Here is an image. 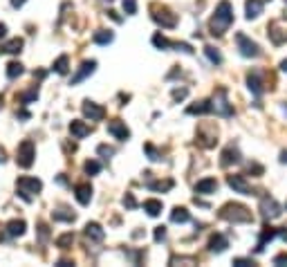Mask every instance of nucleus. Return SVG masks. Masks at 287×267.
I'll use <instances>...</instances> for the list:
<instances>
[{
	"instance_id": "nucleus-13",
	"label": "nucleus",
	"mask_w": 287,
	"mask_h": 267,
	"mask_svg": "<svg viewBox=\"0 0 287 267\" xmlns=\"http://www.w3.org/2000/svg\"><path fill=\"white\" fill-rule=\"evenodd\" d=\"M83 115L90 119V121H101V119L106 117V110H103L99 103L88 99V101H83Z\"/></svg>"
},
{
	"instance_id": "nucleus-48",
	"label": "nucleus",
	"mask_w": 287,
	"mask_h": 267,
	"mask_svg": "<svg viewBox=\"0 0 287 267\" xmlns=\"http://www.w3.org/2000/svg\"><path fill=\"white\" fill-rule=\"evenodd\" d=\"M25 2H27V0H11V7H16V9H18V7H23Z\"/></svg>"
},
{
	"instance_id": "nucleus-26",
	"label": "nucleus",
	"mask_w": 287,
	"mask_h": 267,
	"mask_svg": "<svg viewBox=\"0 0 287 267\" xmlns=\"http://www.w3.org/2000/svg\"><path fill=\"white\" fill-rule=\"evenodd\" d=\"M23 49V38H11V41H7L5 45H2V52L5 54H18Z\"/></svg>"
},
{
	"instance_id": "nucleus-6",
	"label": "nucleus",
	"mask_w": 287,
	"mask_h": 267,
	"mask_svg": "<svg viewBox=\"0 0 287 267\" xmlns=\"http://www.w3.org/2000/svg\"><path fill=\"white\" fill-rule=\"evenodd\" d=\"M215 142H218V128L211 123H202L197 128V144L202 148H211V146H215Z\"/></svg>"
},
{
	"instance_id": "nucleus-12",
	"label": "nucleus",
	"mask_w": 287,
	"mask_h": 267,
	"mask_svg": "<svg viewBox=\"0 0 287 267\" xmlns=\"http://www.w3.org/2000/svg\"><path fill=\"white\" fill-rule=\"evenodd\" d=\"M108 133H110L115 139H119V142H126V139L130 137V130H128V126L121 121V119H112V121L108 123Z\"/></svg>"
},
{
	"instance_id": "nucleus-31",
	"label": "nucleus",
	"mask_w": 287,
	"mask_h": 267,
	"mask_svg": "<svg viewBox=\"0 0 287 267\" xmlns=\"http://www.w3.org/2000/svg\"><path fill=\"white\" fill-rule=\"evenodd\" d=\"M204 54L209 56V61H211V63H215V65L222 63V54L213 48V45H207V48H204Z\"/></svg>"
},
{
	"instance_id": "nucleus-7",
	"label": "nucleus",
	"mask_w": 287,
	"mask_h": 267,
	"mask_svg": "<svg viewBox=\"0 0 287 267\" xmlns=\"http://www.w3.org/2000/svg\"><path fill=\"white\" fill-rule=\"evenodd\" d=\"M236 43H238V49H240V54H242L245 59H256V56L261 54L258 43H254L247 34H236Z\"/></svg>"
},
{
	"instance_id": "nucleus-9",
	"label": "nucleus",
	"mask_w": 287,
	"mask_h": 267,
	"mask_svg": "<svg viewBox=\"0 0 287 267\" xmlns=\"http://www.w3.org/2000/svg\"><path fill=\"white\" fill-rule=\"evenodd\" d=\"M261 211H263V218L265 220H276L278 216L283 214L281 204H278L274 198H269V195H265V198L261 200Z\"/></svg>"
},
{
	"instance_id": "nucleus-27",
	"label": "nucleus",
	"mask_w": 287,
	"mask_h": 267,
	"mask_svg": "<svg viewBox=\"0 0 287 267\" xmlns=\"http://www.w3.org/2000/svg\"><path fill=\"white\" fill-rule=\"evenodd\" d=\"M170 220L182 224V222H189V220H191V216H189V211H186L184 207H175L173 211H170Z\"/></svg>"
},
{
	"instance_id": "nucleus-5",
	"label": "nucleus",
	"mask_w": 287,
	"mask_h": 267,
	"mask_svg": "<svg viewBox=\"0 0 287 267\" xmlns=\"http://www.w3.org/2000/svg\"><path fill=\"white\" fill-rule=\"evenodd\" d=\"M16 162L21 169H29V166L36 162V146H34L32 139L21 142V146H18V150H16Z\"/></svg>"
},
{
	"instance_id": "nucleus-23",
	"label": "nucleus",
	"mask_w": 287,
	"mask_h": 267,
	"mask_svg": "<svg viewBox=\"0 0 287 267\" xmlns=\"http://www.w3.org/2000/svg\"><path fill=\"white\" fill-rule=\"evenodd\" d=\"M25 229H27L25 220H9V222H7V234L14 236V238H16V236H23Z\"/></svg>"
},
{
	"instance_id": "nucleus-19",
	"label": "nucleus",
	"mask_w": 287,
	"mask_h": 267,
	"mask_svg": "<svg viewBox=\"0 0 287 267\" xmlns=\"http://www.w3.org/2000/svg\"><path fill=\"white\" fill-rule=\"evenodd\" d=\"M227 247H229V241L222 234L211 236V241H209V251H213V254H222Z\"/></svg>"
},
{
	"instance_id": "nucleus-52",
	"label": "nucleus",
	"mask_w": 287,
	"mask_h": 267,
	"mask_svg": "<svg viewBox=\"0 0 287 267\" xmlns=\"http://www.w3.org/2000/svg\"><path fill=\"white\" fill-rule=\"evenodd\" d=\"M281 70H283V72H287V59L281 63Z\"/></svg>"
},
{
	"instance_id": "nucleus-36",
	"label": "nucleus",
	"mask_w": 287,
	"mask_h": 267,
	"mask_svg": "<svg viewBox=\"0 0 287 267\" xmlns=\"http://www.w3.org/2000/svg\"><path fill=\"white\" fill-rule=\"evenodd\" d=\"M148 187L155 189V191H168V189H173V180H166V182H150Z\"/></svg>"
},
{
	"instance_id": "nucleus-15",
	"label": "nucleus",
	"mask_w": 287,
	"mask_h": 267,
	"mask_svg": "<svg viewBox=\"0 0 287 267\" xmlns=\"http://www.w3.org/2000/svg\"><path fill=\"white\" fill-rule=\"evenodd\" d=\"M215 191H218V180L215 177H204L195 184V193H200V195H211Z\"/></svg>"
},
{
	"instance_id": "nucleus-17",
	"label": "nucleus",
	"mask_w": 287,
	"mask_h": 267,
	"mask_svg": "<svg viewBox=\"0 0 287 267\" xmlns=\"http://www.w3.org/2000/svg\"><path fill=\"white\" fill-rule=\"evenodd\" d=\"M74 198H76V202L79 204H90V200H92V187L90 184H76L74 187Z\"/></svg>"
},
{
	"instance_id": "nucleus-34",
	"label": "nucleus",
	"mask_w": 287,
	"mask_h": 267,
	"mask_svg": "<svg viewBox=\"0 0 287 267\" xmlns=\"http://www.w3.org/2000/svg\"><path fill=\"white\" fill-rule=\"evenodd\" d=\"M83 171L88 173V175H96V173L101 171V164H99V162H95V160H88L83 164Z\"/></svg>"
},
{
	"instance_id": "nucleus-40",
	"label": "nucleus",
	"mask_w": 287,
	"mask_h": 267,
	"mask_svg": "<svg viewBox=\"0 0 287 267\" xmlns=\"http://www.w3.org/2000/svg\"><path fill=\"white\" fill-rule=\"evenodd\" d=\"M123 207H128V209L137 207V202H135V198H133V193H126V195H123Z\"/></svg>"
},
{
	"instance_id": "nucleus-47",
	"label": "nucleus",
	"mask_w": 287,
	"mask_h": 267,
	"mask_svg": "<svg viewBox=\"0 0 287 267\" xmlns=\"http://www.w3.org/2000/svg\"><path fill=\"white\" fill-rule=\"evenodd\" d=\"M108 16H110V18H112V21H115V23H121V18L117 16V11H108Z\"/></svg>"
},
{
	"instance_id": "nucleus-32",
	"label": "nucleus",
	"mask_w": 287,
	"mask_h": 267,
	"mask_svg": "<svg viewBox=\"0 0 287 267\" xmlns=\"http://www.w3.org/2000/svg\"><path fill=\"white\" fill-rule=\"evenodd\" d=\"M21 74H23V65L18 63V61H11V63L7 65V76H9V79H18Z\"/></svg>"
},
{
	"instance_id": "nucleus-29",
	"label": "nucleus",
	"mask_w": 287,
	"mask_h": 267,
	"mask_svg": "<svg viewBox=\"0 0 287 267\" xmlns=\"http://www.w3.org/2000/svg\"><path fill=\"white\" fill-rule=\"evenodd\" d=\"M68 65H70V59L63 54V56H59V59L54 61L52 68H54V72H56V74H68Z\"/></svg>"
},
{
	"instance_id": "nucleus-53",
	"label": "nucleus",
	"mask_w": 287,
	"mask_h": 267,
	"mask_svg": "<svg viewBox=\"0 0 287 267\" xmlns=\"http://www.w3.org/2000/svg\"><path fill=\"white\" fill-rule=\"evenodd\" d=\"M285 2H287V0H285Z\"/></svg>"
},
{
	"instance_id": "nucleus-50",
	"label": "nucleus",
	"mask_w": 287,
	"mask_h": 267,
	"mask_svg": "<svg viewBox=\"0 0 287 267\" xmlns=\"http://www.w3.org/2000/svg\"><path fill=\"white\" fill-rule=\"evenodd\" d=\"M5 34H7V25H5V23H0V38L5 36Z\"/></svg>"
},
{
	"instance_id": "nucleus-37",
	"label": "nucleus",
	"mask_w": 287,
	"mask_h": 267,
	"mask_svg": "<svg viewBox=\"0 0 287 267\" xmlns=\"http://www.w3.org/2000/svg\"><path fill=\"white\" fill-rule=\"evenodd\" d=\"M123 11L128 16H135L137 14V0H123Z\"/></svg>"
},
{
	"instance_id": "nucleus-35",
	"label": "nucleus",
	"mask_w": 287,
	"mask_h": 267,
	"mask_svg": "<svg viewBox=\"0 0 287 267\" xmlns=\"http://www.w3.org/2000/svg\"><path fill=\"white\" fill-rule=\"evenodd\" d=\"M72 243H74V236H72V234H63V236H59V238H56V247H61V249H68Z\"/></svg>"
},
{
	"instance_id": "nucleus-22",
	"label": "nucleus",
	"mask_w": 287,
	"mask_h": 267,
	"mask_svg": "<svg viewBox=\"0 0 287 267\" xmlns=\"http://www.w3.org/2000/svg\"><path fill=\"white\" fill-rule=\"evenodd\" d=\"M278 236V231L276 229H271V227H267V229H263V234H261V238H258V245H256V251H263L265 249V245L269 241H274Z\"/></svg>"
},
{
	"instance_id": "nucleus-25",
	"label": "nucleus",
	"mask_w": 287,
	"mask_h": 267,
	"mask_svg": "<svg viewBox=\"0 0 287 267\" xmlns=\"http://www.w3.org/2000/svg\"><path fill=\"white\" fill-rule=\"evenodd\" d=\"M92 38H95L96 45H108V43H112V41H115V34H112L110 29H96Z\"/></svg>"
},
{
	"instance_id": "nucleus-16",
	"label": "nucleus",
	"mask_w": 287,
	"mask_h": 267,
	"mask_svg": "<svg viewBox=\"0 0 287 267\" xmlns=\"http://www.w3.org/2000/svg\"><path fill=\"white\" fill-rule=\"evenodd\" d=\"M90 133H92V128L85 121H81V119H74V121L70 123V135H72L74 139H83Z\"/></svg>"
},
{
	"instance_id": "nucleus-44",
	"label": "nucleus",
	"mask_w": 287,
	"mask_h": 267,
	"mask_svg": "<svg viewBox=\"0 0 287 267\" xmlns=\"http://www.w3.org/2000/svg\"><path fill=\"white\" fill-rule=\"evenodd\" d=\"M234 265L236 267H249V265H254V261H249V258H236Z\"/></svg>"
},
{
	"instance_id": "nucleus-33",
	"label": "nucleus",
	"mask_w": 287,
	"mask_h": 267,
	"mask_svg": "<svg viewBox=\"0 0 287 267\" xmlns=\"http://www.w3.org/2000/svg\"><path fill=\"white\" fill-rule=\"evenodd\" d=\"M153 45H155V48H157V49L173 48V43H170V41H168V38H166V36H162V34H155V36H153Z\"/></svg>"
},
{
	"instance_id": "nucleus-38",
	"label": "nucleus",
	"mask_w": 287,
	"mask_h": 267,
	"mask_svg": "<svg viewBox=\"0 0 287 267\" xmlns=\"http://www.w3.org/2000/svg\"><path fill=\"white\" fill-rule=\"evenodd\" d=\"M96 153H99V155H103V157H110V155H115V148H110V146L101 144L99 148H96Z\"/></svg>"
},
{
	"instance_id": "nucleus-39",
	"label": "nucleus",
	"mask_w": 287,
	"mask_h": 267,
	"mask_svg": "<svg viewBox=\"0 0 287 267\" xmlns=\"http://www.w3.org/2000/svg\"><path fill=\"white\" fill-rule=\"evenodd\" d=\"M186 95H189V90H186V88H177V90H173V99H175V101L186 99Z\"/></svg>"
},
{
	"instance_id": "nucleus-49",
	"label": "nucleus",
	"mask_w": 287,
	"mask_h": 267,
	"mask_svg": "<svg viewBox=\"0 0 287 267\" xmlns=\"http://www.w3.org/2000/svg\"><path fill=\"white\" fill-rule=\"evenodd\" d=\"M7 160V153H5V148H2V146H0V164H2V162Z\"/></svg>"
},
{
	"instance_id": "nucleus-8",
	"label": "nucleus",
	"mask_w": 287,
	"mask_h": 267,
	"mask_svg": "<svg viewBox=\"0 0 287 267\" xmlns=\"http://www.w3.org/2000/svg\"><path fill=\"white\" fill-rule=\"evenodd\" d=\"M150 9H153V21L157 23V25L168 27V29L177 25V16H175V14H170L168 9H164V7L160 9V7H155V5L150 7Z\"/></svg>"
},
{
	"instance_id": "nucleus-30",
	"label": "nucleus",
	"mask_w": 287,
	"mask_h": 267,
	"mask_svg": "<svg viewBox=\"0 0 287 267\" xmlns=\"http://www.w3.org/2000/svg\"><path fill=\"white\" fill-rule=\"evenodd\" d=\"M52 216H54V220H59V222H72V220L76 218L72 211H68V209H56Z\"/></svg>"
},
{
	"instance_id": "nucleus-41",
	"label": "nucleus",
	"mask_w": 287,
	"mask_h": 267,
	"mask_svg": "<svg viewBox=\"0 0 287 267\" xmlns=\"http://www.w3.org/2000/svg\"><path fill=\"white\" fill-rule=\"evenodd\" d=\"M166 238V227H155V243H162Z\"/></svg>"
},
{
	"instance_id": "nucleus-46",
	"label": "nucleus",
	"mask_w": 287,
	"mask_h": 267,
	"mask_svg": "<svg viewBox=\"0 0 287 267\" xmlns=\"http://www.w3.org/2000/svg\"><path fill=\"white\" fill-rule=\"evenodd\" d=\"M170 263H195V258H173Z\"/></svg>"
},
{
	"instance_id": "nucleus-24",
	"label": "nucleus",
	"mask_w": 287,
	"mask_h": 267,
	"mask_svg": "<svg viewBox=\"0 0 287 267\" xmlns=\"http://www.w3.org/2000/svg\"><path fill=\"white\" fill-rule=\"evenodd\" d=\"M162 209H164L162 200H146V202H144V211L148 216H153V218H157V216L162 214Z\"/></svg>"
},
{
	"instance_id": "nucleus-45",
	"label": "nucleus",
	"mask_w": 287,
	"mask_h": 267,
	"mask_svg": "<svg viewBox=\"0 0 287 267\" xmlns=\"http://www.w3.org/2000/svg\"><path fill=\"white\" fill-rule=\"evenodd\" d=\"M274 265H287V254H278L274 258Z\"/></svg>"
},
{
	"instance_id": "nucleus-51",
	"label": "nucleus",
	"mask_w": 287,
	"mask_h": 267,
	"mask_svg": "<svg viewBox=\"0 0 287 267\" xmlns=\"http://www.w3.org/2000/svg\"><path fill=\"white\" fill-rule=\"evenodd\" d=\"M281 162H283V164H287V150H283V153H281Z\"/></svg>"
},
{
	"instance_id": "nucleus-21",
	"label": "nucleus",
	"mask_w": 287,
	"mask_h": 267,
	"mask_svg": "<svg viewBox=\"0 0 287 267\" xmlns=\"http://www.w3.org/2000/svg\"><path fill=\"white\" fill-rule=\"evenodd\" d=\"M247 86H249L251 95H256V97L263 95V81H261V74H258V72H249V74H247Z\"/></svg>"
},
{
	"instance_id": "nucleus-14",
	"label": "nucleus",
	"mask_w": 287,
	"mask_h": 267,
	"mask_svg": "<svg viewBox=\"0 0 287 267\" xmlns=\"http://www.w3.org/2000/svg\"><path fill=\"white\" fill-rule=\"evenodd\" d=\"M240 162V150L236 148V146H227V148L222 150V155H220V166H231V164H238Z\"/></svg>"
},
{
	"instance_id": "nucleus-18",
	"label": "nucleus",
	"mask_w": 287,
	"mask_h": 267,
	"mask_svg": "<svg viewBox=\"0 0 287 267\" xmlns=\"http://www.w3.org/2000/svg\"><path fill=\"white\" fill-rule=\"evenodd\" d=\"M85 236H88L90 241H95V243H101L103 238H106V231L101 229V224L99 222H88L85 224Z\"/></svg>"
},
{
	"instance_id": "nucleus-10",
	"label": "nucleus",
	"mask_w": 287,
	"mask_h": 267,
	"mask_svg": "<svg viewBox=\"0 0 287 267\" xmlns=\"http://www.w3.org/2000/svg\"><path fill=\"white\" fill-rule=\"evenodd\" d=\"M227 184L231 189H234L236 193H242V195H254V189H251V184L245 180V175H229L227 177Z\"/></svg>"
},
{
	"instance_id": "nucleus-11",
	"label": "nucleus",
	"mask_w": 287,
	"mask_h": 267,
	"mask_svg": "<svg viewBox=\"0 0 287 267\" xmlns=\"http://www.w3.org/2000/svg\"><path fill=\"white\" fill-rule=\"evenodd\" d=\"M95 70H96V61H83L79 65V70H76V74L70 81V86H79L81 81H85L90 74H95Z\"/></svg>"
},
{
	"instance_id": "nucleus-42",
	"label": "nucleus",
	"mask_w": 287,
	"mask_h": 267,
	"mask_svg": "<svg viewBox=\"0 0 287 267\" xmlns=\"http://www.w3.org/2000/svg\"><path fill=\"white\" fill-rule=\"evenodd\" d=\"M34 99H38V90H32V92H27V95L21 97L23 103H29V101H34Z\"/></svg>"
},
{
	"instance_id": "nucleus-43",
	"label": "nucleus",
	"mask_w": 287,
	"mask_h": 267,
	"mask_svg": "<svg viewBox=\"0 0 287 267\" xmlns=\"http://www.w3.org/2000/svg\"><path fill=\"white\" fill-rule=\"evenodd\" d=\"M144 148H146V153H148V155H150V160H153V162H157V160H160V153H157V150H155L150 144H146V146H144Z\"/></svg>"
},
{
	"instance_id": "nucleus-2",
	"label": "nucleus",
	"mask_w": 287,
	"mask_h": 267,
	"mask_svg": "<svg viewBox=\"0 0 287 267\" xmlns=\"http://www.w3.org/2000/svg\"><path fill=\"white\" fill-rule=\"evenodd\" d=\"M220 218L222 220H229V222H234V224H238V222H251L254 220V216H251V211L245 207V204H238V202H229V204H224L222 209H220Z\"/></svg>"
},
{
	"instance_id": "nucleus-28",
	"label": "nucleus",
	"mask_w": 287,
	"mask_h": 267,
	"mask_svg": "<svg viewBox=\"0 0 287 267\" xmlns=\"http://www.w3.org/2000/svg\"><path fill=\"white\" fill-rule=\"evenodd\" d=\"M186 112L189 115H207V112H211V101H200L197 106H189Z\"/></svg>"
},
{
	"instance_id": "nucleus-1",
	"label": "nucleus",
	"mask_w": 287,
	"mask_h": 267,
	"mask_svg": "<svg viewBox=\"0 0 287 267\" xmlns=\"http://www.w3.org/2000/svg\"><path fill=\"white\" fill-rule=\"evenodd\" d=\"M234 23V7L229 0H222L218 7H215V14H213L211 23H209V29H211L213 36H222L229 27Z\"/></svg>"
},
{
	"instance_id": "nucleus-3",
	"label": "nucleus",
	"mask_w": 287,
	"mask_h": 267,
	"mask_svg": "<svg viewBox=\"0 0 287 267\" xmlns=\"http://www.w3.org/2000/svg\"><path fill=\"white\" fill-rule=\"evenodd\" d=\"M41 191H43V182L38 180V177L23 175V177H18L16 180V193L25 200V202H32Z\"/></svg>"
},
{
	"instance_id": "nucleus-4",
	"label": "nucleus",
	"mask_w": 287,
	"mask_h": 267,
	"mask_svg": "<svg viewBox=\"0 0 287 267\" xmlns=\"http://www.w3.org/2000/svg\"><path fill=\"white\" fill-rule=\"evenodd\" d=\"M211 112L220 115V117H234V106L227 99V88H218L211 99Z\"/></svg>"
},
{
	"instance_id": "nucleus-20",
	"label": "nucleus",
	"mask_w": 287,
	"mask_h": 267,
	"mask_svg": "<svg viewBox=\"0 0 287 267\" xmlns=\"http://www.w3.org/2000/svg\"><path fill=\"white\" fill-rule=\"evenodd\" d=\"M263 7H265V0H247L245 11H247V18H258L263 14Z\"/></svg>"
}]
</instances>
